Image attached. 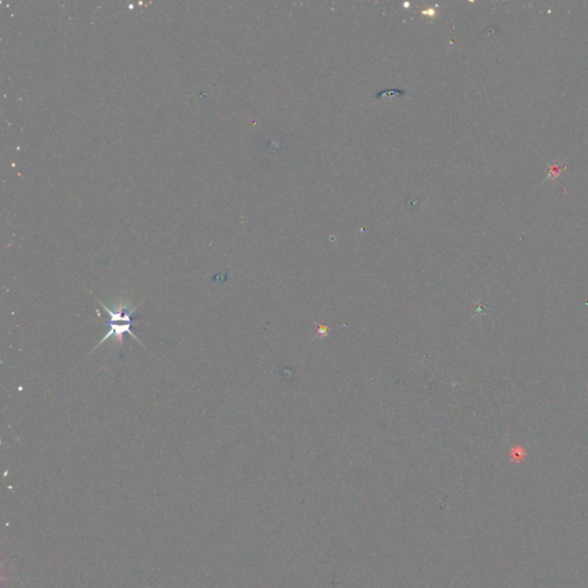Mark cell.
<instances>
[{
	"label": "cell",
	"mask_w": 588,
	"mask_h": 588,
	"mask_svg": "<svg viewBox=\"0 0 588 588\" xmlns=\"http://www.w3.org/2000/svg\"><path fill=\"white\" fill-rule=\"evenodd\" d=\"M564 168V166H560V165H551L550 166V172H549V177H556L561 174V169Z\"/></svg>",
	"instance_id": "7a4b0ae2"
},
{
	"label": "cell",
	"mask_w": 588,
	"mask_h": 588,
	"mask_svg": "<svg viewBox=\"0 0 588 588\" xmlns=\"http://www.w3.org/2000/svg\"><path fill=\"white\" fill-rule=\"evenodd\" d=\"M96 299L98 302L100 303V306L107 311L108 321L105 323V324L107 325L108 329L107 332L105 333V336L100 339L99 343H98V345H96V347L92 348L91 353L96 351L98 347H100L101 344H104L105 341H107L108 339H113L114 343L118 345V346H121L126 335L131 336L133 339H136L138 343L141 345V346H144L143 343L138 339V337L135 336V333H133L131 330L133 323V314H135V311L141 306L143 301H140L139 303L133 307L130 306V304L121 303L118 304L115 309H112V308L107 307L104 302H101L100 299H98V297H96Z\"/></svg>",
	"instance_id": "6da1fadb"
}]
</instances>
